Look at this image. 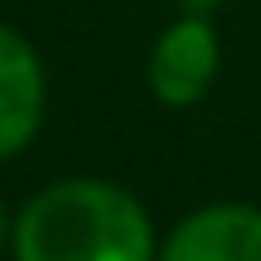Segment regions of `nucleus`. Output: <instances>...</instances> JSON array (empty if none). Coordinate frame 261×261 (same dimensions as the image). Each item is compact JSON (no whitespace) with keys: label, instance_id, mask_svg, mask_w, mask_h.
<instances>
[{"label":"nucleus","instance_id":"obj_1","mask_svg":"<svg viewBox=\"0 0 261 261\" xmlns=\"http://www.w3.org/2000/svg\"><path fill=\"white\" fill-rule=\"evenodd\" d=\"M19 261H155V227L140 198L107 179H63L24 203Z\"/></svg>","mask_w":261,"mask_h":261},{"label":"nucleus","instance_id":"obj_2","mask_svg":"<svg viewBox=\"0 0 261 261\" xmlns=\"http://www.w3.org/2000/svg\"><path fill=\"white\" fill-rule=\"evenodd\" d=\"M223 63L218 48V29L203 15H184L155 39L150 48V92L165 107H194L208 97Z\"/></svg>","mask_w":261,"mask_h":261},{"label":"nucleus","instance_id":"obj_3","mask_svg":"<svg viewBox=\"0 0 261 261\" xmlns=\"http://www.w3.org/2000/svg\"><path fill=\"white\" fill-rule=\"evenodd\" d=\"M155 261H261V208L213 203L189 213Z\"/></svg>","mask_w":261,"mask_h":261},{"label":"nucleus","instance_id":"obj_4","mask_svg":"<svg viewBox=\"0 0 261 261\" xmlns=\"http://www.w3.org/2000/svg\"><path fill=\"white\" fill-rule=\"evenodd\" d=\"M44 121V68L24 34L0 24V160L24 150Z\"/></svg>","mask_w":261,"mask_h":261},{"label":"nucleus","instance_id":"obj_5","mask_svg":"<svg viewBox=\"0 0 261 261\" xmlns=\"http://www.w3.org/2000/svg\"><path fill=\"white\" fill-rule=\"evenodd\" d=\"M179 5H184L189 15H208V10H218V5H227V0H179Z\"/></svg>","mask_w":261,"mask_h":261},{"label":"nucleus","instance_id":"obj_6","mask_svg":"<svg viewBox=\"0 0 261 261\" xmlns=\"http://www.w3.org/2000/svg\"><path fill=\"white\" fill-rule=\"evenodd\" d=\"M5 232H10V213H5V203H0V247H5Z\"/></svg>","mask_w":261,"mask_h":261}]
</instances>
